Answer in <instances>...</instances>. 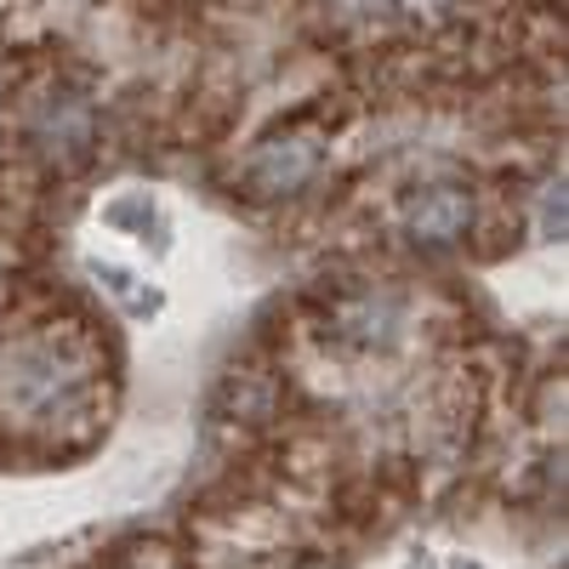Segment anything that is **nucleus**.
<instances>
[{
	"instance_id": "2",
	"label": "nucleus",
	"mask_w": 569,
	"mask_h": 569,
	"mask_svg": "<svg viewBox=\"0 0 569 569\" xmlns=\"http://www.w3.org/2000/svg\"><path fill=\"white\" fill-rule=\"evenodd\" d=\"M319 171V142L308 137H291V142H268L251 166V188L262 200H279V194H297V188Z\"/></svg>"
},
{
	"instance_id": "1",
	"label": "nucleus",
	"mask_w": 569,
	"mask_h": 569,
	"mask_svg": "<svg viewBox=\"0 0 569 569\" xmlns=\"http://www.w3.org/2000/svg\"><path fill=\"white\" fill-rule=\"evenodd\" d=\"M472 228V194L467 188H421L405 211V233L416 246H456Z\"/></svg>"
},
{
	"instance_id": "3",
	"label": "nucleus",
	"mask_w": 569,
	"mask_h": 569,
	"mask_svg": "<svg viewBox=\"0 0 569 569\" xmlns=\"http://www.w3.org/2000/svg\"><path fill=\"white\" fill-rule=\"evenodd\" d=\"M541 233L547 240H563V182H552L541 200Z\"/></svg>"
},
{
	"instance_id": "4",
	"label": "nucleus",
	"mask_w": 569,
	"mask_h": 569,
	"mask_svg": "<svg viewBox=\"0 0 569 569\" xmlns=\"http://www.w3.org/2000/svg\"><path fill=\"white\" fill-rule=\"evenodd\" d=\"M149 211H142L137 200H126V206H109V222H142Z\"/></svg>"
}]
</instances>
